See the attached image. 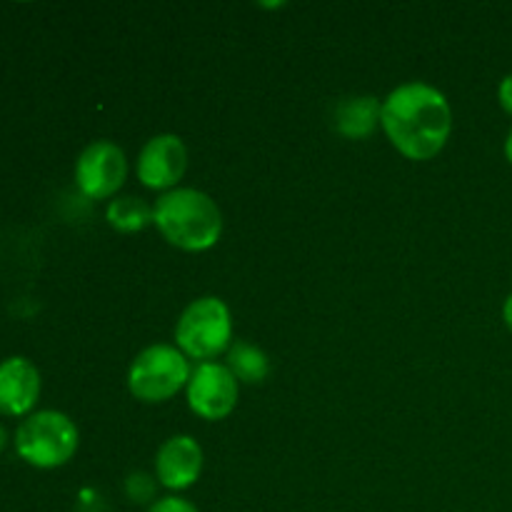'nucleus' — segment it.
Instances as JSON below:
<instances>
[{"mask_svg":"<svg viewBox=\"0 0 512 512\" xmlns=\"http://www.w3.org/2000/svg\"><path fill=\"white\" fill-rule=\"evenodd\" d=\"M190 365L173 345H150L133 360L128 388L143 403H163L190 383Z\"/></svg>","mask_w":512,"mask_h":512,"instance_id":"39448f33","label":"nucleus"},{"mask_svg":"<svg viewBox=\"0 0 512 512\" xmlns=\"http://www.w3.org/2000/svg\"><path fill=\"white\" fill-rule=\"evenodd\" d=\"M380 113L383 105L373 95H360V98H348L338 105V115H335V128L345 138H368L380 123Z\"/></svg>","mask_w":512,"mask_h":512,"instance_id":"9b49d317","label":"nucleus"},{"mask_svg":"<svg viewBox=\"0 0 512 512\" xmlns=\"http://www.w3.org/2000/svg\"><path fill=\"white\" fill-rule=\"evenodd\" d=\"M155 493V483L153 478H148L145 473H133L128 478V495L130 500H135V503H145V500L153 498Z\"/></svg>","mask_w":512,"mask_h":512,"instance_id":"4468645a","label":"nucleus"},{"mask_svg":"<svg viewBox=\"0 0 512 512\" xmlns=\"http://www.w3.org/2000/svg\"><path fill=\"white\" fill-rule=\"evenodd\" d=\"M175 340L185 358L203 360V363L218 358L230 348V340H233V320H230L228 305L213 295L193 300L180 315Z\"/></svg>","mask_w":512,"mask_h":512,"instance_id":"20e7f679","label":"nucleus"},{"mask_svg":"<svg viewBox=\"0 0 512 512\" xmlns=\"http://www.w3.org/2000/svg\"><path fill=\"white\" fill-rule=\"evenodd\" d=\"M108 223L118 233H138V230H145L153 223V208L140 198L123 195V198H115L108 205Z\"/></svg>","mask_w":512,"mask_h":512,"instance_id":"ddd939ff","label":"nucleus"},{"mask_svg":"<svg viewBox=\"0 0 512 512\" xmlns=\"http://www.w3.org/2000/svg\"><path fill=\"white\" fill-rule=\"evenodd\" d=\"M188 168V150L178 135H155L143 145L138 158V180L145 188L175 190Z\"/></svg>","mask_w":512,"mask_h":512,"instance_id":"6e6552de","label":"nucleus"},{"mask_svg":"<svg viewBox=\"0 0 512 512\" xmlns=\"http://www.w3.org/2000/svg\"><path fill=\"white\" fill-rule=\"evenodd\" d=\"M40 398V373L33 360L10 355L0 360V413L10 418L28 415Z\"/></svg>","mask_w":512,"mask_h":512,"instance_id":"9d476101","label":"nucleus"},{"mask_svg":"<svg viewBox=\"0 0 512 512\" xmlns=\"http://www.w3.org/2000/svg\"><path fill=\"white\" fill-rule=\"evenodd\" d=\"M188 403L205 420H223L238 405V378L228 365L200 363L188 383Z\"/></svg>","mask_w":512,"mask_h":512,"instance_id":"0eeeda50","label":"nucleus"},{"mask_svg":"<svg viewBox=\"0 0 512 512\" xmlns=\"http://www.w3.org/2000/svg\"><path fill=\"white\" fill-rule=\"evenodd\" d=\"M5 443H8V433H5V428L0 425V450L5 448Z\"/></svg>","mask_w":512,"mask_h":512,"instance_id":"6ab92c4d","label":"nucleus"},{"mask_svg":"<svg viewBox=\"0 0 512 512\" xmlns=\"http://www.w3.org/2000/svg\"><path fill=\"white\" fill-rule=\"evenodd\" d=\"M498 100H500V105H503L505 113L512 115V73L505 75V78L500 80V85H498Z\"/></svg>","mask_w":512,"mask_h":512,"instance_id":"dca6fc26","label":"nucleus"},{"mask_svg":"<svg viewBox=\"0 0 512 512\" xmlns=\"http://www.w3.org/2000/svg\"><path fill=\"white\" fill-rule=\"evenodd\" d=\"M125 175H128V160L123 150L110 140L90 143L75 163V183L90 200L113 198L123 188Z\"/></svg>","mask_w":512,"mask_h":512,"instance_id":"423d86ee","label":"nucleus"},{"mask_svg":"<svg viewBox=\"0 0 512 512\" xmlns=\"http://www.w3.org/2000/svg\"><path fill=\"white\" fill-rule=\"evenodd\" d=\"M148 512H198V508L190 500L178 498V495H168V498L155 500Z\"/></svg>","mask_w":512,"mask_h":512,"instance_id":"2eb2a0df","label":"nucleus"},{"mask_svg":"<svg viewBox=\"0 0 512 512\" xmlns=\"http://www.w3.org/2000/svg\"><path fill=\"white\" fill-rule=\"evenodd\" d=\"M203 473V448L190 435L165 440L155 458V475L168 490H188Z\"/></svg>","mask_w":512,"mask_h":512,"instance_id":"1a4fd4ad","label":"nucleus"},{"mask_svg":"<svg viewBox=\"0 0 512 512\" xmlns=\"http://www.w3.org/2000/svg\"><path fill=\"white\" fill-rule=\"evenodd\" d=\"M380 125L405 158L430 160L448 143L453 110L438 88L415 80L400 85L385 98Z\"/></svg>","mask_w":512,"mask_h":512,"instance_id":"f257e3e1","label":"nucleus"},{"mask_svg":"<svg viewBox=\"0 0 512 512\" xmlns=\"http://www.w3.org/2000/svg\"><path fill=\"white\" fill-rule=\"evenodd\" d=\"M153 223L175 248L203 253L220 240L223 213L210 195L195 188H175L153 205Z\"/></svg>","mask_w":512,"mask_h":512,"instance_id":"f03ea898","label":"nucleus"},{"mask_svg":"<svg viewBox=\"0 0 512 512\" xmlns=\"http://www.w3.org/2000/svg\"><path fill=\"white\" fill-rule=\"evenodd\" d=\"M228 368L238 380L255 385L268 378L270 360L260 348L245 343V340H238L228 350Z\"/></svg>","mask_w":512,"mask_h":512,"instance_id":"f8f14e48","label":"nucleus"},{"mask_svg":"<svg viewBox=\"0 0 512 512\" xmlns=\"http://www.w3.org/2000/svg\"><path fill=\"white\" fill-rule=\"evenodd\" d=\"M15 450L33 468L53 470L68 463L80 443L73 420L58 410H38L25 415L15 430Z\"/></svg>","mask_w":512,"mask_h":512,"instance_id":"7ed1b4c3","label":"nucleus"},{"mask_svg":"<svg viewBox=\"0 0 512 512\" xmlns=\"http://www.w3.org/2000/svg\"><path fill=\"white\" fill-rule=\"evenodd\" d=\"M503 320H505V325L512 330V293L508 295V300H505V305H503Z\"/></svg>","mask_w":512,"mask_h":512,"instance_id":"f3484780","label":"nucleus"},{"mask_svg":"<svg viewBox=\"0 0 512 512\" xmlns=\"http://www.w3.org/2000/svg\"><path fill=\"white\" fill-rule=\"evenodd\" d=\"M505 155H508V160H510V165H512V130H510L508 140H505Z\"/></svg>","mask_w":512,"mask_h":512,"instance_id":"a211bd4d","label":"nucleus"}]
</instances>
